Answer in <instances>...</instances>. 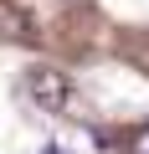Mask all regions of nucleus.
Here are the masks:
<instances>
[{"mask_svg":"<svg viewBox=\"0 0 149 154\" xmlns=\"http://www.w3.org/2000/svg\"><path fill=\"white\" fill-rule=\"evenodd\" d=\"M26 88H31V98H36L46 113H62L67 98H72L67 72H57V67H31V72H26Z\"/></svg>","mask_w":149,"mask_h":154,"instance_id":"f257e3e1","label":"nucleus"},{"mask_svg":"<svg viewBox=\"0 0 149 154\" xmlns=\"http://www.w3.org/2000/svg\"><path fill=\"white\" fill-rule=\"evenodd\" d=\"M134 154H149V128H144V134L134 139Z\"/></svg>","mask_w":149,"mask_h":154,"instance_id":"f03ea898","label":"nucleus"},{"mask_svg":"<svg viewBox=\"0 0 149 154\" xmlns=\"http://www.w3.org/2000/svg\"><path fill=\"white\" fill-rule=\"evenodd\" d=\"M41 154H67V149H62V144H46V149H41Z\"/></svg>","mask_w":149,"mask_h":154,"instance_id":"7ed1b4c3","label":"nucleus"}]
</instances>
